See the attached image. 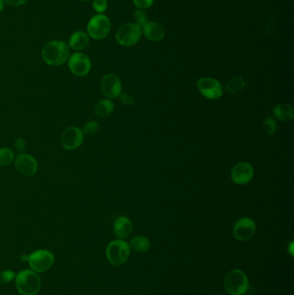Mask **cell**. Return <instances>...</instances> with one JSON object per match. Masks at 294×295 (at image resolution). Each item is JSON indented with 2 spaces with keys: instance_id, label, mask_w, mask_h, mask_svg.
<instances>
[{
  "instance_id": "cell-1",
  "label": "cell",
  "mask_w": 294,
  "mask_h": 295,
  "mask_svg": "<svg viewBox=\"0 0 294 295\" xmlns=\"http://www.w3.org/2000/svg\"><path fill=\"white\" fill-rule=\"evenodd\" d=\"M70 56V49L66 42L54 40L47 42L42 48V60L48 65L59 67L68 62Z\"/></svg>"
},
{
  "instance_id": "cell-21",
  "label": "cell",
  "mask_w": 294,
  "mask_h": 295,
  "mask_svg": "<svg viewBox=\"0 0 294 295\" xmlns=\"http://www.w3.org/2000/svg\"><path fill=\"white\" fill-rule=\"evenodd\" d=\"M15 160V153L12 149L7 147L0 148V166L5 167L10 165Z\"/></svg>"
},
{
  "instance_id": "cell-32",
  "label": "cell",
  "mask_w": 294,
  "mask_h": 295,
  "mask_svg": "<svg viewBox=\"0 0 294 295\" xmlns=\"http://www.w3.org/2000/svg\"><path fill=\"white\" fill-rule=\"evenodd\" d=\"M294 242H291V243H289V245H288V252L291 255V256H294Z\"/></svg>"
},
{
  "instance_id": "cell-28",
  "label": "cell",
  "mask_w": 294,
  "mask_h": 295,
  "mask_svg": "<svg viewBox=\"0 0 294 295\" xmlns=\"http://www.w3.org/2000/svg\"><path fill=\"white\" fill-rule=\"evenodd\" d=\"M134 5L139 10H146L151 7L155 0H132Z\"/></svg>"
},
{
  "instance_id": "cell-16",
  "label": "cell",
  "mask_w": 294,
  "mask_h": 295,
  "mask_svg": "<svg viewBox=\"0 0 294 295\" xmlns=\"http://www.w3.org/2000/svg\"><path fill=\"white\" fill-rule=\"evenodd\" d=\"M133 230L132 222L129 217L120 216L116 217L113 224L114 234L119 239H125L131 234Z\"/></svg>"
},
{
  "instance_id": "cell-18",
  "label": "cell",
  "mask_w": 294,
  "mask_h": 295,
  "mask_svg": "<svg viewBox=\"0 0 294 295\" xmlns=\"http://www.w3.org/2000/svg\"><path fill=\"white\" fill-rule=\"evenodd\" d=\"M275 117L279 120L289 122L294 118V109L291 104H279L273 110Z\"/></svg>"
},
{
  "instance_id": "cell-26",
  "label": "cell",
  "mask_w": 294,
  "mask_h": 295,
  "mask_svg": "<svg viewBox=\"0 0 294 295\" xmlns=\"http://www.w3.org/2000/svg\"><path fill=\"white\" fill-rule=\"evenodd\" d=\"M93 8L98 13L102 14L108 8V1L107 0H94Z\"/></svg>"
},
{
  "instance_id": "cell-23",
  "label": "cell",
  "mask_w": 294,
  "mask_h": 295,
  "mask_svg": "<svg viewBox=\"0 0 294 295\" xmlns=\"http://www.w3.org/2000/svg\"><path fill=\"white\" fill-rule=\"evenodd\" d=\"M99 130V123L96 122V121H88L87 123H85L84 127L82 129L83 133L88 136H93L97 133L98 131Z\"/></svg>"
},
{
  "instance_id": "cell-8",
  "label": "cell",
  "mask_w": 294,
  "mask_h": 295,
  "mask_svg": "<svg viewBox=\"0 0 294 295\" xmlns=\"http://www.w3.org/2000/svg\"><path fill=\"white\" fill-rule=\"evenodd\" d=\"M68 68L73 75L78 77H84L90 73L92 62L88 55L82 52H75L69 56Z\"/></svg>"
},
{
  "instance_id": "cell-13",
  "label": "cell",
  "mask_w": 294,
  "mask_h": 295,
  "mask_svg": "<svg viewBox=\"0 0 294 295\" xmlns=\"http://www.w3.org/2000/svg\"><path fill=\"white\" fill-rule=\"evenodd\" d=\"M101 92L106 98H116L122 94V82L119 77L114 74H107L103 76L100 84Z\"/></svg>"
},
{
  "instance_id": "cell-7",
  "label": "cell",
  "mask_w": 294,
  "mask_h": 295,
  "mask_svg": "<svg viewBox=\"0 0 294 295\" xmlns=\"http://www.w3.org/2000/svg\"><path fill=\"white\" fill-rule=\"evenodd\" d=\"M55 262V256L52 252L47 250H38L34 251L28 257L30 269L36 273L46 272L51 268Z\"/></svg>"
},
{
  "instance_id": "cell-11",
  "label": "cell",
  "mask_w": 294,
  "mask_h": 295,
  "mask_svg": "<svg viewBox=\"0 0 294 295\" xmlns=\"http://www.w3.org/2000/svg\"><path fill=\"white\" fill-rule=\"evenodd\" d=\"M84 133L79 127H68L63 131L61 143L65 149L67 150H75L82 145L84 142Z\"/></svg>"
},
{
  "instance_id": "cell-33",
  "label": "cell",
  "mask_w": 294,
  "mask_h": 295,
  "mask_svg": "<svg viewBox=\"0 0 294 295\" xmlns=\"http://www.w3.org/2000/svg\"><path fill=\"white\" fill-rule=\"evenodd\" d=\"M3 7H4V1L0 0V13L3 11Z\"/></svg>"
},
{
  "instance_id": "cell-14",
  "label": "cell",
  "mask_w": 294,
  "mask_h": 295,
  "mask_svg": "<svg viewBox=\"0 0 294 295\" xmlns=\"http://www.w3.org/2000/svg\"><path fill=\"white\" fill-rule=\"evenodd\" d=\"M254 169L248 162H239L231 170V180L236 185H246L254 177Z\"/></svg>"
},
{
  "instance_id": "cell-34",
  "label": "cell",
  "mask_w": 294,
  "mask_h": 295,
  "mask_svg": "<svg viewBox=\"0 0 294 295\" xmlns=\"http://www.w3.org/2000/svg\"><path fill=\"white\" fill-rule=\"evenodd\" d=\"M80 1H82V2H88V1H90V0H80Z\"/></svg>"
},
{
  "instance_id": "cell-19",
  "label": "cell",
  "mask_w": 294,
  "mask_h": 295,
  "mask_svg": "<svg viewBox=\"0 0 294 295\" xmlns=\"http://www.w3.org/2000/svg\"><path fill=\"white\" fill-rule=\"evenodd\" d=\"M94 113L98 117L109 116L114 110V103L110 98H103L98 101L94 106Z\"/></svg>"
},
{
  "instance_id": "cell-6",
  "label": "cell",
  "mask_w": 294,
  "mask_h": 295,
  "mask_svg": "<svg viewBox=\"0 0 294 295\" xmlns=\"http://www.w3.org/2000/svg\"><path fill=\"white\" fill-rule=\"evenodd\" d=\"M110 28L111 24L109 17L103 14H97L88 22V36L94 40L104 39L109 35Z\"/></svg>"
},
{
  "instance_id": "cell-12",
  "label": "cell",
  "mask_w": 294,
  "mask_h": 295,
  "mask_svg": "<svg viewBox=\"0 0 294 295\" xmlns=\"http://www.w3.org/2000/svg\"><path fill=\"white\" fill-rule=\"evenodd\" d=\"M15 168L20 175L33 176L38 171V162L31 155L21 153L15 157Z\"/></svg>"
},
{
  "instance_id": "cell-10",
  "label": "cell",
  "mask_w": 294,
  "mask_h": 295,
  "mask_svg": "<svg viewBox=\"0 0 294 295\" xmlns=\"http://www.w3.org/2000/svg\"><path fill=\"white\" fill-rule=\"evenodd\" d=\"M256 231L255 221L250 217H243L236 221L233 229V235L236 240L245 242L251 239L256 234Z\"/></svg>"
},
{
  "instance_id": "cell-5",
  "label": "cell",
  "mask_w": 294,
  "mask_h": 295,
  "mask_svg": "<svg viewBox=\"0 0 294 295\" xmlns=\"http://www.w3.org/2000/svg\"><path fill=\"white\" fill-rule=\"evenodd\" d=\"M142 35L141 27L136 23H123L116 30V40L121 46L131 47L139 42Z\"/></svg>"
},
{
  "instance_id": "cell-29",
  "label": "cell",
  "mask_w": 294,
  "mask_h": 295,
  "mask_svg": "<svg viewBox=\"0 0 294 295\" xmlns=\"http://www.w3.org/2000/svg\"><path fill=\"white\" fill-rule=\"evenodd\" d=\"M14 147H15V149H16V151L19 152V154L23 153V151L26 149L25 140L22 138V137H17L15 140V142H14Z\"/></svg>"
},
{
  "instance_id": "cell-27",
  "label": "cell",
  "mask_w": 294,
  "mask_h": 295,
  "mask_svg": "<svg viewBox=\"0 0 294 295\" xmlns=\"http://www.w3.org/2000/svg\"><path fill=\"white\" fill-rule=\"evenodd\" d=\"M16 274L12 270H4L0 272V283L2 284H6L11 282L15 277Z\"/></svg>"
},
{
  "instance_id": "cell-17",
  "label": "cell",
  "mask_w": 294,
  "mask_h": 295,
  "mask_svg": "<svg viewBox=\"0 0 294 295\" xmlns=\"http://www.w3.org/2000/svg\"><path fill=\"white\" fill-rule=\"evenodd\" d=\"M89 45V36L87 33L78 30L72 34L69 38V48L75 51H81Z\"/></svg>"
},
{
  "instance_id": "cell-22",
  "label": "cell",
  "mask_w": 294,
  "mask_h": 295,
  "mask_svg": "<svg viewBox=\"0 0 294 295\" xmlns=\"http://www.w3.org/2000/svg\"><path fill=\"white\" fill-rule=\"evenodd\" d=\"M263 130L268 135H274L277 130V123L275 118L272 117H267L263 122Z\"/></svg>"
},
{
  "instance_id": "cell-30",
  "label": "cell",
  "mask_w": 294,
  "mask_h": 295,
  "mask_svg": "<svg viewBox=\"0 0 294 295\" xmlns=\"http://www.w3.org/2000/svg\"><path fill=\"white\" fill-rule=\"evenodd\" d=\"M120 99L125 105H131L134 104V98L130 94L123 93L120 94Z\"/></svg>"
},
{
  "instance_id": "cell-24",
  "label": "cell",
  "mask_w": 294,
  "mask_h": 295,
  "mask_svg": "<svg viewBox=\"0 0 294 295\" xmlns=\"http://www.w3.org/2000/svg\"><path fill=\"white\" fill-rule=\"evenodd\" d=\"M134 18L136 21L135 23L137 24L138 26L141 27V29L145 25L146 23L149 22L148 16H147L146 12H144L142 10H139V9H136L134 11Z\"/></svg>"
},
{
  "instance_id": "cell-31",
  "label": "cell",
  "mask_w": 294,
  "mask_h": 295,
  "mask_svg": "<svg viewBox=\"0 0 294 295\" xmlns=\"http://www.w3.org/2000/svg\"><path fill=\"white\" fill-rule=\"evenodd\" d=\"M3 1L10 6L17 7L25 4L29 0H3Z\"/></svg>"
},
{
  "instance_id": "cell-35",
  "label": "cell",
  "mask_w": 294,
  "mask_h": 295,
  "mask_svg": "<svg viewBox=\"0 0 294 295\" xmlns=\"http://www.w3.org/2000/svg\"></svg>"
},
{
  "instance_id": "cell-20",
  "label": "cell",
  "mask_w": 294,
  "mask_h": 295,
  "mask_svg": "<svg viewBox=\"0 0 294 295\" xmlns=\"http://www.w3.org/2000/svg\"><path fill=\"white\" fill-rule=\"evenodd\" d=\"M130 247L138 252H146L150 249V242L149 239L142 236H136L130 240Z\"/></svg>"
},
{
  "instance_id": "cell-3",
  "label": "cell",
  "mask_w": 294,
  "mask_h": 295,
  "mask_svg": "<svg viewBox=\"0 0 294 295\" xmlns=\"http://www.w3.org/2000/svg\"><path fill=\"white\" fill-rule=\"evenodd\" d=\"M224 289L230 295H243L249 289V279L241 269L231 270L224 279Z\"/></svg>"
},
{
  "instance_id": "cell-25",
  "label": "cell",
  "mask_w": 294,
  "mask_h": 295,
  "mask_svg": "<svg viewBox=\"0 0 294 295\" xmlns=\"http://www.w3.org/2000/svg\"><path fill=\"white\" fill-rule=\"evenodd\" d=\"M243 86H244V83H243V81H242V79L234 78L231 79V80L228 82L227 88H228V90L231 92V93H237V92L240 91V89H241V88H243Z\"/></svg>"
},
{
  "instance_id": "cell-4",
  "label": "cell",
  "mask_w": 294,
  "mask_h": 295,
  "mask_svg": "<svg viewBox=\"0 0 294 295\" xmlns=\"http://www.w3.org/2000/svg\"><path fill=\"white\" fill-rule=\"evenodd\" d=\"M130 254L129 243L123 239L111 241L106 248V257L110 264L120 266L127 262Z\"/></svg>"
},
{
  "instance_id": "cell-9",
  "label": "cell",
  "mask_w": 294,
  "mask_h": 295,
  "mask_svg": "<svg viewBox=\"0 0 294 295\" xmlns=\"http://www.w3.org/2000/svg\"><path fill=\"white\" fill-rule=\"evenodd\" d=\"M200 94L208 99H217L223 96V88L219 81L210 77L200 78L197 81Z\"/></svg>"
},
{
  "instance_id": "cell-15",
  "label": "cell",
  "mask_w": 294,
  "mask_h": 295,
  "mask_svg": "<svg viewBox=\"0 0 294 295\" xmlns=\"http://www.w3.org/2000/svg\"><path fill=\"white\" fill-rule=\"evenodd\" d=\"M142 33L147 39L152 42H160L165 36V30L160 23L149 21L142 28Z\"/></svg>"
},
{
  "instance_id": "cell-2",
  "label": "cell",
  "mask_w": 294,
  "mask_h": 295,
  "mask_svg": "<svg viewBox=\"0 0 294 295\" xmlns=\"http://www.w3.org/2000/svg\"><path fill=\"white\" fill-rule=\"evenodd\" d=\"M16 287L21 295H36L42 288V280L33 270H23L16 276Z\"/></svg>"
}]
</instances>
